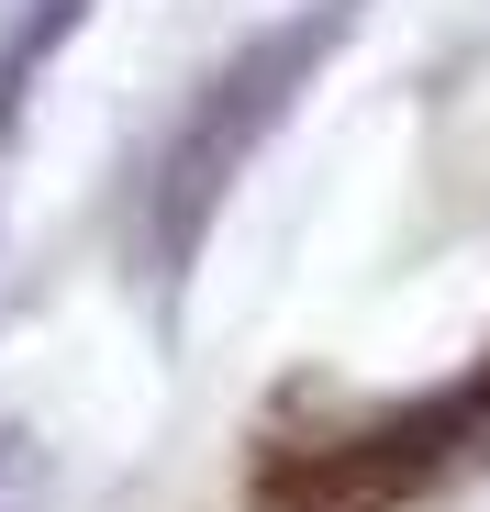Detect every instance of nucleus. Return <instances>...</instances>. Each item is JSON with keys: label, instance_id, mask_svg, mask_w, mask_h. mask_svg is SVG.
<instances>
[{"label": "nucleus", "instance_id": "1", "mask_svg": "<svg viewBox=\"0 0 490 512\" xmlns=\"http://www.w3.org/2000/svg\"><path fill=\"white\" fill-rule=\"evenodd\" d=\"M490 457V357L424 401H390L323 435H279L245 479L257 512H435Z\"/></svg>", "mask_w": 490, "mask_h": 512}, {"label": "nucleus", "instance_id": "2", "mask_svg": "<svg viewBox=\"0 0 490 512\" xmlns=\"http://www.w3.org/2000/svg\"><path fill=\"white\" fill-rule=\"evenodd\" d=\"M0 512H34V457L0 435Z\"/></svg>", "mask_w": 490, "mask_h": 512}]
</instances>
